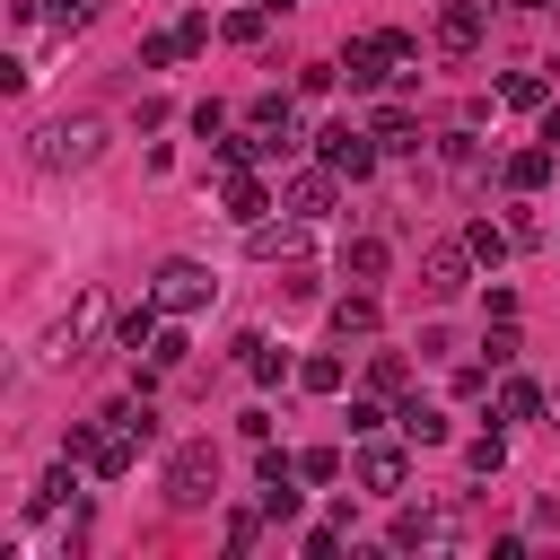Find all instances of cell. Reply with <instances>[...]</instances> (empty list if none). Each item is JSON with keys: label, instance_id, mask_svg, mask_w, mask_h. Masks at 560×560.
<instances>
[{"label": "cell", "instance_id": "603a6c76", "mask_svg": "<svg viewBox=\"0 0 560 560\" xmlns=\"http://www.w3.org/2000/svg\"><path fill=\"white\" fill-rule=\"evenodd\" d=\"M245 245H254V254H280V262H298V245H306V219H289V228L254 219V228H245Z\"/></svg>", "mask_w": 560, "mask_h": 560}, {"label": "cell", "instance_id": "83f0119b", "mask_svg": "<svg viewBox=\"0 0 560 560\" xmlns=\"http://www.w3.org/2000/svg\"><path fill=\"white\" fill-rule=\"evenodd\" d=\"M464 464H472L481 481H490V472H508V438H499V429H481V438H464Z\"/></svg>", "mask_w": 560, "mask_h": 560}, {"label": "cell", "instance_id": "f546056e", "mask_svg": "<svg viewBox=\"0 0 560 560\" xmlns=\"http://www.w3.org/2000/svg\"><path fill=\"white\" fill-rule=\"evenodd\" d=\"M341 534H350V525H332V516H324V525H306V534H298V551H306V560H332V551H341Z\"/></svg>", "mask_w": 560, "mask_h": 560}, {"label": "cell", "instance_id": "9a60e30c", "mask_svg": "<svg viewBox=\"0 0 560 560\" xmlns=\"http://www.w3.org/2000/svg\"><path fill=\"white\" fill-rule=\"evenodd\" d=\"M376 289H350V298H332V341H376Z\"/></svg>", "mask_w": 560, "mask_h": 560}, {"label": "cell", "instance_id": "d6a6232c", "mask_svg": "<svg viewBox=\"0 0 560 560\" xmlns=\"http://www.w3.org/2000/svg\"><path fill=\"white\" fill-rule=\"evenodd\" d=\"M481 350H490V368H516V350H525V341H516V324H490V332H481Z\"/></svg>", "mask_w": 560, "mask_h": 560}, {"label": "cell", "instance_id": "cb8c5ba5", "mask_svg": "<svg viewBox=\"0 0 560 560\" xmlns=\"http://www.w3.org/2000/svg\"><path fill=\"white\" fill-rule=\"evenodd\" d=\"M236 368H245L254 385H280V368H289V359H280V350H271L262 332H245V341H236Z\"/></svg>", "mask_w": 560, "mask_h": 560}, {"label": "cell", "instance_id": "7402d4cb", "mask_svg": "<svg viewBox=\"0 0 560 560\" xmlns=\"http://www.w3.org/2000/svg\"><path fill=\"white\" fill-rule=\"evenodd\" d=\"M499 105H516V114H542V105H551V79H542V70H508V79H499Z\"/></svg>", "mask_w": 560, "mask_h": 560}, {"label": "cell", "instance_id": "ab89813d", "mask_svg": "<svg viewBox=\"0 0 560 560\" xmlns=\"http://www.w3.org/2000/svg\"><path fill=\"white\" fill-rule=\"evenodd\" d=\"M455 394L472 402V394H490V359H472V368H455Z\"/></svg>", "mask_w": 560, "mask_h": 560}, {"label": "cell", "instance_id": "1f68e13d", "mask_svg": "<svg viewBox=\"0 0 560 560\" xmlns=\"http://www.w3.org/2000/svg\"><path fill=\"white\" fill-rule=\"evenodd\" d=\"M140 61H149V70H166V61H184V35H175V26H166V35H140Z\"/></svg>", "mask_w": 560, "mask_h": 560}, {"label": "cell", "instance_id": "d6986e66", "mask_svg": "<svg viewBox=\"0 0 560 560\" xmlns=\"http://www.w3.org/2000/svg\"><path fill=\"white\" fill-rule=\"evenodd\" d=\"M551 158H560L551 140H534V149H516V158L499 166V175H508V192H516V201H525V192H542V184H551Z\"/></svg>", "mask_w": 560, "mask_h": 560}, {"label": "cell", "instance_id": "e575fe53", "mask_svg": "<svg viewBox=\"0 0 560 560\" xmlns=\"http://www.w3.org/2000/svg\"><path fill=\"white\" fill-rule=\"evenodd\" d=\"M184 350H192V341H184V332H175V324H166V332H158V341H149V368H184Z\"/></svg>", "mask_w": 560, "mask_h": 560}, {"label": "cell", "instance_id": "d4e9b609", "mask_svg": "<svg viewBox=\"0 0 560 560\" xmlns=\"http://www.w3.org/2000/svg\"><path fill=\"white\" fill-rule=\"evenodd\" d=\"M464 245H472V262H508L516 228H490V219H472V228H464Z\"/></svg>", "mask_w": 560, "mask_h": 560}, {"label": "cell", "instance_id": "f1b7e54d", "mask_svg": "<svg viewBox=\"0 0 560 560\" xmlns=\"http://www.w3.org/2000/svg\"><path fill=\"white\" fill-rule=\"evenodd\" d=\"M262 26H271V9L254 0V9H228V26H219V35H228V44H262Z\"/></svg>", "mask_w": 560, "mask_h": 560}, {"label": "cell", "instance_id": "484cf974", "mask_svg": "<svg viewBox=\"0 0 560 560\" xmlns=\"http://www.w3.org/2000/svg\"><path fill=\"white\" fill-rule=\"evenodd\" d=\"M341 376H350V368H341L332 350H315V359H298V385H306V394H341Z\"/></svg>", "mask_w": 560, "mask_h": 560}, {"label": "cell", "instance_id": "ba28073f", "mask_svg": "<svg viewBox=\"0 0 560 560\" xmlns=\"http://www.w3.org/2000/svg\"><path fill=\"white\" fill-rule=\"evenodd\" d=\"M481 35H490V9H481V0H446V9H438V52H446V61H472Z\"/></svg>", "mask_w": 560, "mask_h": 560}, {"label": "cell", "instance_id": "44dd1931", "mask_svg": "<svg viewBox=\"0 0 560 560\" xmlns=\"http://www.w3.org/2000/svg\"><path fill=\"white\" fill-rule=\"evenodd\" d=\"M210 158H219V175H245V166H262L271 158V140L245 122V131H228V140H210Z\"/></svg>", "mask_w": 560, "mask_h": 560}, {"label": "cell", "instance_id": "4fadbf2b", "mask_svg": "<svg viewBox=\"0 0 560 560\" xmlns=\"http://www.w3.org/2000/svg\"><path fill=\"white\" fill-rule=\"evenodd\" d=\"M219 210H228L236 228H254V219H271V184L245 166V175H228V184H219Z\"/></svg>", "mask_w": 560, "mask_h": 560}, {"label": "cell", "instance_id": "d590c367", "mask_svg": "<svg viewBox=\"0 0 560 560\" xmlns=\"http://www.w3.org/2000/svg\"><path fill=\"white\" fill-rule=\"evenodd\" d=\"M298 472H306V481H341V455H332V446H306Z\"/></svg>", "mask_w": 560, "mask_h": 560}, {"label": "cell", "instance_id": "30bf717a", "mask_svg": "<svg viewBox=\"0 0 560 560\" xmlns=\"http://www.w3.org/2000/svg\"><path fill=\"white\" fill-rule=\"evenodd\" d=\"M96 324H105V298L88 289V298H79V306H70V315H61L52 332H44V359H88V341H96Z\"/></svg>", "mask_w": 560, "mask_h": 560}, {"label": "cell", "instance_id": "4316f807", "mask_svg": "<svg viewBox=\"0 0 560 560\" xmlns=\"http://www.w3.org/2000/svg\"><path fill=\"white\" fill-rule=\"evenodd\" d=\"M402 385H411V359L402 350H376L368 359V394H402Z\"/></svg>", "mask_w": 560, "mask_h": 560}, {"label": "cell", "instance_id": "9c48e42d", "mask_svg": "<svg viewBox=\"0 0 560 560\" xmlns=\"http://www.w3.org/2000/svg\"><path fill=\"white\" fill-rule=\"evenodd\" d=\"M332 192H341V175H332V166H324V158H315V166H298V175H289V184H280V210H289V219H306V228H315V219H324V210H332Z\"/></svg>", "mask_w": 560, "mask_h": 560}, {"label": "cell", "instance_id": "6da1fadb", "mask_svg": "<svg viewBox=\"0 0 560 560\" xmlns=\"http://www.w3.org/2000/svg\"><path fill=\"white\" fill-rule=\"evenodd\" d=\"M96 158H105V114H61V122L35 131V166L44 175H79Z\"/></svg>", "mask_w": 560, "mask_h": 560}, {"label": "cell", "instance_id": "ee69618b", "mask_svg": "<svg viewBox=\"0 0 560 560\" xmlns=\"http://www.w3.org/2000/svg\"><path fill=\"white\" fill-rule=\"evenodd\" d=\"M551 429H560V394H551Z\"/></svg>", "mask_w": 560, "mask_h": 560}, {"label": "cell", "instance_id": "5b68a950", "mask_svg": "<svg viewBox=\"0 0 560 560\" xmlns=\"http://www.w3.org/2000/svg\"><path fill=\"white\" fill-rule=\"evenodd\" d=\"M298 481H306V472H298V455L254 446V508H262V516H280V525H289V516H298V499H306Z\"/></svg>", "mask_w": 560, "mask_h": 560}, {"label": "cell", "instance_id": "7bdbcfd3", "mask_svg": "<svg viewBox=\"0 0 560 560\" xmlns=\"http://www.w3.org/2000/svg\"><path fill=\"white\" fill-rule=\"evenodd\" d=\"M262 9H271V18H280V9H298V0H262Z\"/></svg>", "mask_w": 560, "mask_h": 560}, {"label": "cell", "instance_id": "ffe728a7", "mask_svg": "<svg viewBox=\"0 0 560 560\" xmlns=\"http://www.w3.org/2000/svg\"><path fill=\"white\" fill-rule=\"evenodd\" d=\"M158 332H166V306H158V298H140V306L114 315V350H149Z\"/></svg>", "mask_w": 560, "mask_h": 560}, {"label": "cell", "instance_id": "60d3db41", "mask_svg": "<svg viewBox=\"0 0 560 560\" xmlns=\"http://www.w3.org/2000/svg\"><path fill=\"white\" fill-rule=\"evenodd\" d=\"M542 140H551V149H560V105H542Z\"/></svg>", "mask_w": 560, "mask_h": 560}, {"label": "cell", "instance_id": "7a4b0ae2", "mask_svg": "<svg viewBox=\"0 0 560 560\" xmlns=\"http://www.w3.org/2000/svg\"><path fill=\"white\" fill-rule=\"evenodd\" d=\"M210 499H219V446H210V438H192V446H175V455H166V508H184V516H192V508H210Z\"/></svg>", "mask_w": 560, "mask_h": 560}, {"label": "cell", "instance_id": "f35d334b", "mask_svg": "<svg viewBox=\"0 0 560 560\" xmlns=\"http://www.w3.org/2000/svg\"><path fill=\"white\" fill-rule=\"evenodd\" d=\"M192 131H201V140H219V131H228V105H219V96H210V105H192Z\"/></svg>", "mask_w": 560, "mask_h": 560}, {"label": "cell", "instance_id": "8d00e7d4", "mask_svg": "<svg viewBox=\"0 0 560 560\" xmlns=\"http://www.w3.org/2000/svg\"><path fill=\"white\" fill-rule=\"evenodd\" d=\"M175 35H184V52H201V44H210V18H201V9H184V18H175Z\"/></svg>", "mask_w": 560, "mask_h": 560}, {"label": "cell", "instance_id": "4dcf8cb0", "mask_svg": "<svg viewBox=\"0 0 560 560\" xmlns=\"http://www.w3.org/2000/svg\"><path fill=\"white\" fill-rule=\"evenodd\" d=\"M96 9H105V0H44V18H52V26H61V35H79V26H88V18H96Z\"/></svg>", "mask_w": 560, "mask_h": 560}, {"label": "cell", "instance_id": "5bb4252c", "mask_svg": "<svg viewBox=\"0 0 560 560\" xmlns=\"http://www.w3.org/2000/svg\"><path fill=\"white\" fill-rule=\"evenodd\" d=\"M385 271H394V254H385V236H350V245H341V280H350V289H376Z\"/></svg>", "mask_w": 560, "mask_h": 560}, {"label": "cell", "instance_id": "3957f363", "mask_svg": "<svg viewBox=\"0 0 560 560\" xmlns=\"http://www.w3.org/2000/svg\"><path fill=\"white\" fill-rule=\"evenodd\" d=\"M455 542H464L455 508H394L385 516V551H455Z\"/></svg>", "mask_w": 560, "mask_h": 560}, {"label": "cell", "instance_id": "836d02e7", "mask_svg": "<svg viewBox=\"0 0 560 560\" xmlns=\"http://www.w3.org/2000/svg\"><path fill=\"white\" fill-rule=\"evenodd\" d=\"M254 542H262V508H236L228 516V551H254Z\"/></svg>", "mask_w": 560, "mask_h": 560}, {"label": "cell", "instance_id": "52a82bcc", "mask_svg": "<svg viewBox=\"0 0 560 560\" xmlns=\"http://www.w3.org/2000/svg\"><path fill=\"white\" fill-rule=\"evenodd\" d=\"M210 289H219V280H210V271H201L192 254H175V262H158V280H149V298H158L166 315H192V306H210Z\"/></svg>", "mask_w": 560, "mask_h": 560}, {"label": "cell", "instance_id": "2e32d148", "mask_svg": "<svg viewBox=\"0 0 560 560\" xmlns=\"http://www.w3.org/2000/svg\"><path fill=\"white\" fill-rule=\"evenodd\" d=\"M490 411H499V429H516V420H542V411H551V394H542L534 376H508V385L490 394Z\"/></svg>", "mask_w": 560, "mask_h": 560}, {"label": "cell", "instance_id": "74e56055", "mask_svg": "<svg viewBox=\"0 0 560 560\" xmlns=\"http://www.w3.org/2000/svg\"><path fill=\"white\" fill-rule=\"evenodd\" d=\"M332 79H341V61H306V70H298V88H306V96H324Z\"/></svg>", "mask_w": 560, "mask_h": 560}, {"label": "cell", "instance_id": "7c38bea8", "mask_svg": "<svg viewBox=\"0 0 560 560\" xmlns=\"http://www.w3.org/2000/svg\"><path fill=\"white\" fill-rule=\"evenodd\" d=\"M245 122H254V131L271 140V158H289V149L306 140V131H298V105H289L280 88H271V96H254V105H245Z\"/></svg>", "mask_w": 560, "mask_h": 560}, {"label": "cell", "instance_id": "8992f818", "mask_svg": "<svg viewBox=\"0 0 560 560\" xmlns=\"http://www.w3.org/2000/svg\"><path fill=\"white\" fill-rule=\"evenodd\" d=\"M464 289H472V245H464V236L429 245V254H420V298L446 306V298H464Z\"/></svg>", "mask_w": 560, "mask_h": 560}, {"label": "cell", "instance_id": "e0dca14e", "mask_svg": "<svg viewBox=\"0 0 560 560\" xmlns=\"http://www.w3.org/2000/svg\"><path fill=\"white\" fill-rule=\"evenodd\" d=\"M394 429H402L411 446H446V438H455V420H446L438 402H420V394H411V402H394Z\"/></svg>", "mask_w": 560, "mask_h": 560}, {"label": "cell", "instance_id": "8fae6325", "mask_svg": "<svg viewBox=\"0 0 560 560\" xmlns=\"http://www.w3.org/2000/svg\"><path fill=\"white\" fill-rule=\"evenodd\" d=\"M402 481H411V455H402V446H385V438H359V490L402 499Z\"/></svg>", "mask_w": 560, "mask_h": 560}, {"label": "cell", "instance_id": "ac0fdd59", "mask_svg": "<svg viewBox=\"0 0 560 560\" xmlns=\"http://www.w3.org/2000/svg\"><path fill=\"white\" fill-rule=\"evenodd\" d=\"M368 131H376V149H385V158H420V122H411L402 105H376V114H368Z\"/></svg>", "mask_w": 560, "mask_h": 560}, {"label": "cell", "instance_id": "b9f144b4", "mask_svg": "<svg viewBox=\"0 0 560 560\" xmlns=\"http://www.w3.org/2000/svg\"><path fill=\"white\" fill-rule=\"evenodd\" d=\"M508 9H551V0H508Z\"/></svg>", "mask_w": 560, "mask_h": 560}, {"label": "cell", "instance_id": "277c9868", "mask_svg": "<svg viewBox=\"0 0 560 560\" xmlns=\"http://www.w3.org/2000/svg\"><path fill=\"white\" fill-rule=\"evenodd\" d=\"M315 158H324L341 184H368L385 149H376V131H368V122H324V131H315Z\"/></svg>", "mask_w": 560, "mask_h": 560}]
</instances>
